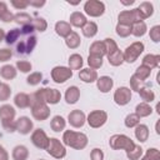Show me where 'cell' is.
Wrapping results in <instances>:
<instances>
[{
	"mask_svg": "<svg viewBox=\"0 0 160 160\" xmlns=\"http://www.w3.org/2000/svg\"><path fill=\"white\" fill-rule=\"evenodd\" d=\"M5 41L20 56L30 55L38 42L36 32L31 25L14 28L5 35Z\"/></svg>",
	"mask_w": 160,
	"mask_h": 160,
	"instance_id": "obj_1",
	"label": "cell"
},
{
	"mask_svg": "<svg viewBox=\"0 0 160 160\" xmlns=\"http://www.w3.org/2000/svg\"><path fill=\"white\" fill-rule=\"evenodd\" d=\"M62 142L75 150H82L88 145V136L84 132H78L74 130H66L62 134Z\"/></svg>",
	"mask_w": 160,
	"mask_h": 160,
	"instance_id": "obj_2",
	"label": "cell"
},
{
	"mask_svg": "<svg viewBox=\"0 0 160 160\" xmlns=\"http://www.w3.org/2000/svg\"><path fill=\"white\" fill-rule=\"evenodd\" d=\"M109 145L112 150H125L128 152L135 146V142L124 134H115L109 139Z\"/></svg>",
	"mask_w": 160,
	"mask_h": 160,
	"instance_id": "obj_3",
	"label": "cell"
},
{
	"mask_svg": "<svg viewBox=\"0 0 160 160\" xmlns=\"http://www.w3.org/2000/svg\"><path fill=\"white\" fill-rule=\"evenodd\" d=\"M145 46L141 41H135L132 42L130 46H128L125 49V51L122 52V56H124V61L131 64L134 61H136V59L140 56V54L144 51Z\"/></svg>",
	"mask_w": 160,
	"mask_h": 160,
	"instance_id": "obj_4",
	"label": "cell"
},
{
	"mask_svg": "<svg viewBox=\"0 0 160 160\" xmlns=\"http://www.w3.org/2000/svg\"><path fill=\"white\" fill-rule=\"evenodd\" d=\"M45 150L55 159H62L66 155V149L64 144L56 138H49V144Z\"/></svg>",
	"mask_w": 160,
	"mask_h": 160,
	"instance_id": "obj_5",
	"label": "cell"
},
{
	"mask_svg": "<svg viewBox=\"0 0 160 160\" xmlns=\"http://www.w3.org/2000/svg\"><path fill=\"white\" fill-rule=\"evenodd\" d=\"M84 11L91 18H99L105 12V4L99 0H89L84 5Z\"/></svg>",
	"mask_w": 160,
	"mask_h": 160,
	"instance_id": "obj_6",
	"label": "cell"
},
{
	"mask_svg": "<svg viewBox=\"0 0 160 160\" xmlns=\"http://www.w3.org/2000/svg\"><path fill=\"white\" fill-rule=\"evenodd\" d=\"M108 121V114L104 110H94L86 116V122L90 128L98 129L101 128Z\"/></svg>",
	"mask_w": 160,
	"mask_h": 160,
	"instance_id": "obj_7",
	"label": "cell"
},
{
	"mask_svg": "<svg viewBox=\"0 0 160 160\" xmlns=\"http://www.w3.org/2000/svg\"><path fill=\"white\" fill-rule=\"evenodd\" d=\"M72 78V71L66 66H55L51 70V79L56 84H62Z\"/></svg>",
	"mask_w": 160,
	"mask_h": 160,
	"instance_id": "obj_8",
	"label": "cell"
},
{
	"mask_svg": "<svg viewBox=\"0 0 160 160\" xmlns=\"http://www.w3.org/2000/svg\"><path fill=\"white\" fill-rule=\"evenodd\" d=\"M40 91V95H41V99L45 104H51V105H55L60 101L61 99V94L59 90L56 89H51V88H44V89H39Z\"/></svg>",
	"mask_w": 160,
	"mask_h": 160,
	"instance_id": "obj_9",
	"label": "cell"
},
{
	"mask_svg": "<svg viewBox=\"0 0 160 160\" xmlns=\"http://www.w3.org/2000/svg\"><path fill=\"white\" fill-rule=\"evenodd\" d=\"M31 108V115L38 121H44L50 116V109L48 104L45 102H38L30 106Z\"/></svg>",
	"mask_w": 160,
	"mask_h": 160,
	"instance_id": "obj_10",
	"label": "cell"
},
{
	"mask_svg": "<svg viewBox=\"0 0 160 160\" xmlns=\"http://www.w3.org/2000/svg\"><path fill=\"white\" fill-rule=\"evenodd\" d=\"M131 100V90L126 86H121V88H118L114 92V101L120 105V106H124L126 104H129Z\"/></svg>",
	"mask_w": 160,
	"mask_h": 160,
	"instance_id": "obj_11",
	"label": "cell"
},
{
	"mask_svg": "<svg viewBox=\"0 0 160 160\" xmlns=\"http://www.w3.org/2000/svg\"><path fill=\"white\" fill-rule=\"evenodd\" d=\"M31 142L39 149H46L49 144V138L42 129H35L31 134Z\"/></svg>",
	"mask_w": 160,
	"mask_h": 160,
	"instance_id": "obj_12",
	"label": "cell"
},
{
	"mask_svg": "<svg viewBox=\"0 0 160 160\" xmlns=\"http://www.w3.org/2000/svg\"><path fill=\"white\" fill-rule=\"evenodd\" d=\"M68 121L72 128H82L84 124L86 122V115L84 114V111L76 109L69 112Z\"/></svg>",
	"mask_w": 160,
	"mask_h": 160,
	"instance_id": "obj_13",
	"label": "cell"
},
{
	"mask_svg": "<svg viewBox=\"0 0 160 160\" xmlns=\"http://www.w3.org/2000/svg\"><path fill=\"white\" fill-rule=\"evenodd\" d=\"M34 124L28 116H20L16 120V131L21 135H28L32 131Z\"/></svg>",
	"mask_w": 160,
	"mask_h": 160,
	"instance_id": "obj_14",
	"label": "cell"
},
{
	"mask_svg": "<svg viewBox=\"0 0 160 160\" xmlns=\"http://www.w3.org/2000/svg\"><path fill=\"white\" fill-rule=\"evenodd\" d=\"M14 119H15V109L9 104L1 105L0 106V120H1V124L2 122L14 121Z\"/></svg>",
	"mask_w": 160,
	"mask_h": 160,
	"instance_id": "obj_15",
	"label": "cell"
},
{
	"mask_svg": "<svg viewBox=\"0 0 160 160\" xmlns=\"http://www.w3.org/2000/svg\"><path fill=\"white\" fill-rule=\"evenodd\" d=\"M96 86H98V89H99L101 92L106 94V92H109V91L112 89V86H114V80H112L110 76H106V75L100 76V78H98V80H96Z\"/></svg>",
	"mask_w": 160,
	"mask_h": 160,
	"instance_id": "obj_16",
	"label": "cell"
},
{
	"mask_svg": "<svg viewBox=\"0 0 160 160\" xmlns=\"http://www.w3.org/2000/svg\"><path fill=\"white\" fill-rule=\"evenodd\" d=\"M86 22H88L86 16L80 11H74L69 18V24L75 26V28H81L82 29Z\"/></svg>",
	"mask_w": 160,
	"mask_h": 160,
	"instance_id": "obj_17",
	"label": "cell"
},
{
	"mask_svg": "<svg viewBox=\"0 0 160 160\" xmlns=\"http://www.w3.org/2000/svg\"><path fill=\"white\" fill-rule=\"evenodd\" d=\"M79 79L84 82H94L98 80V72L94 69L86 68V69H81L79 71Z\"/></svg>",
	"mask_w": 160,
	"mask_h": 160,
	"instance_id": "obj_18",
	"label": "cell"
},
{
	"mask_svg": "<svg viewBox=\"0 0 160 160\" xmlns=\"http://www.w3.org/2000/svg\"><path fill=\"white\" fill-rule=\"evenodd\" d=\"M80 99V89L75 85L69 86L65 91V101L68 104H76Z\"/></svg>",
	"mask_w": 160,
	"mask_h": 160,
	"instance_id": "obj_19",
	"label": "cell"
},
{
	"mask_svg": "<svg viewBox=\"0 0 160 160\" xmlns=\"http://www.w3.org/2000/svg\"><path fill=\"white\" fill-rule=\"evenodd\" d=\"M11 156L14 160H28L29 158V150L25 145H16L12 149Z\"/></svg>",
	"mask_w": 160,
	"mask_h": 160,
	"instance_id": "obj_20",
	"label": "cell"
},
{
	"mask_svg": "<svg viewBox=\"0 0 160 160\" xmlns=\"http://www.w3.org/2000/svg\"><path fill=\"white\" fill-rule=\"evenodd\" d=\"M71 31V25L68 21H58L55 24V32L61 38H66Z\"/></svg>",
	"mask_w": 160,
	"mask_h": 160,
	"instance_id": "obj_21",
	"label": "cell"
},
{
	"mask_svg": "<svg viewBox=\"0 0 160 160\" xmlns=\"http://www.w3.org/2000/svg\"><path fill=\"white\" fill-rule=\"evenodd\" d=\"M159 62H160V55H154V54H148L142 58V64L144 66L149 68L150 70L155 69L159 66Z\"/></svg>",
	"mask_w": 160,
	"mask_h": 160,
	"instance_id": "obj_22",
	"label": "cell"
},
{
	"mask_svg": "<svg viewBox=\"0 0 160 160\" xmlns=\"http://www.w3.org/2000/svg\"><path fill=\"white\" fill-rule=\"evenodd\" d=\"M14 104L19 109H26L30 106V98L25 92H18L14 98Z\"/></svg>",
	"mask_w": 160,
	"mask_h": 160,
	"instance_id": "obj_23",
	"label": "cell"
},
{
	"mask_svg": "<svg viewBox=\"0 0 160 160\" xmlns=\"http://www.w3.org/2000/svg\"><path fill=\"white\" fill-rule=\"evenodd\" d=\"M149 128L145 124H139L135 126V138L140 142H145L149 139Z\"/></svg>",
	"mask_w": 160,
	"mask_h": 160,
	"instance_id": "obj_24",
	"label": "cell"
},
{
	"mask_svg": "<svg viewBox=\"0 0 160 160\" xmlns=\"http://www.w3.org/2000/svg\"><path fill=\"white\" fill-rule=\"evenodd\" d=\"M118 20H119L118 24H122V25H129V26H131V25L135 22L132 10H124V11H121V12L119 14V16H118Z\"/></svg>",
	"mask_w": 160,
	"mask_h": 160,
	"instance_id": "obj_25",
	"label": "cell"
},
{
	"mask_svg": "<svg viewBox=\"0 0 160 160\" xmlns=\"http://www.w3.org/2000/svg\"><path fill=\"white\" fill-rule=\"evenodd\" d=\"M65 126H66V121H65V119H64L62 116H60V115H55V116L51 119V121H50V128H51V130L55 131V132L62 131V130L65 129Z\"/></svg>",
	"mask_w": 160,
	"mask_h": 160,
	"instance_id": "obj_26",
	"label": "cell"
},
{
	"mask_svg": "<svg viewBox=\"0 0 160 160\" xmlns=\"http://www.w3.org/2000/svg\"><path fill=\"white\" fill-rule=\"evenodd\" d=\"M65 44L68 48L70 49H76L79 48V45L81 44V39H80V35L76 32V31H71L70 35H68L65 38Z\"/></svg>",
	"mask_w": 160,
	"mask_h": 160,
	"instance_id": "obj_27",
	"label": "cell"
},
{
	"mask_svg": "<svg viewBox=\"0 0 160 160\" xmlns=\"http://www.w3.org/2000/svg\"><path fill=\"white\" fill-rule=\"evenodd\" d=\"M16 68L12 65H4L0 68V75L5 80H12L16 78Z\"/></svg>",
	"mask_w": 160,
	"mask_h": 160,
	"instance_id": "obj_28",
	"label": "cell"
},
{
	"mask_svg": "<svg viewBox=\"0 0 160 160\" xmlns=\"http://www.w3.org/2000/svg\"><path fill=\"white\" fill-rule=\"evenodd\" d=\"M138 10H139V12H140V15L142 16L144 20L148 19V18H150V16L154 14V6H152V4L149 2V1L141 2V4L139 5Z\"/></svg>",
	"mask_w": 160,
	"mask_h": 160,
	"instance_id": "obj_29",
	"label": "cell"
},
{
	"mask_svg": "<svg viewBox=\"0 0 160 160\" xmlns=\"http://www.w3.org/2000/svg\"><path fill=\"white\" fill-rule=\"evenodd\" d=\"M89 51H90L89 55H94V56H100V58H102L104 55H106L102 41H94V42L90 45Z\"/></svg>",
	"mask_w": 160,
	"mask_h": 160,
	"instance_id": "obj_30",
	"label": "cell"
},
{
	"mask_svg": "<svg viewBox=\"0 0 160 160\" xmlns=\"http://www.w3.org/2000/svg\"><path fill=\"white\" fill-rule=\"evenodd\" d=\"M68 62H69V69H70L71 71H72V70H80V69L82 68V64H84L82 58H81V55H79V54H72V55H70Z\"/></svg>",
	"mask_w": 160,
	"mask_h": 160,
	"instance_id": "obj_31",
	"label": "cell"
},
{
	"mask_svg": "<svg viewBox=\"0 0 160 160\" xmlns=\"http://www.w3.org/2000/svg\"><path fill=\"white\" fill-rule=\"evenodd\" d=\"M0 20L4 22H11L14 21V14L9 11L6 2L0 1Z\"/></svg>",
	"mask_w": 160,
	"mask_h": 160,
	"instance_id": "obj_32",
	"label": "cell"
},
{
	"mask_svg": "<svg viewBox=\"0 0 160 160\" xmlns=\"http://www.w3.org/2000/svg\"><path fill=\"white\" fill-rule=\"evenodd\" d=\"M106 56H108V61H109V64L112 65V66H120V65L124 62L122 52H121L119 49H118L116 51H114V52L106 55Z\"/></svg>",
	"mask_w": 160,
	"mask_h": 160,
	"instance_id": "obj_33",
	"label": "cell"
},
{
	"mask_svg": "<svg viewBox=\"0 0 160 160\" xmlns=\"http://www.w3.org/2000/svg\"><path fill=\"white\" fill-rule=\"evenodd\" d=\"M135 114H136L139 118H146V116H149V115L152 114V109H151V106H150L149 104H146V102H140V104H138L136 108H135Z\"/></svg>",
	"mask_w": 160,
	"mask_h": 160,
	"instance_id": "obj_34",
	"label": "cell"
},
{
	"mask_svg": "<svg viewBox=\"0 0 160 160\" xmlns=\"http://www.w3.org/2000/svg\"><path fill=\"white\" fill-rule=\"evenodd\" d=\"M148 31V26L144 21H140V22H135L131 25V34L136 38H141L146 34Z\"/></svg>",
	"mask_w": 160,
	"mask_h": 160,
	"instance_id": "obj_35",
	"label": "cell"
},
{
	"mask_svg": "<svg viewBox=\"0 0 160 160\" xmlns=\"http://www.w3.org/2000/svg\"><path fill=\"white\" fill-rule=\"evenodd\" d=\"M32 18L28 14V12H18V14H14V21L21 26H25V25H30Z\"/></svg>",
	"mask_w": 160,
	"mask_h": 160,
	"instance_id": "obj_36",
	"label": "cell"
},
{
	"mask_svg": "<svg viewBox=\"0 0 160 160\" xmlns=\"http://www.w3.org/2000/svg\"><path fill=\"white\" fill-rule=\"evenodd\" d=\"M82 34L86 38H94L98 34V25L94 21H88L82 28Z\"/></svg>",
	"mask_w": 160,
	"mask_h": 160,
	"instance_id": "obj_37",
	"label": "cell"
},
{
	"mask_svg": "<svg viewBox=\"0 0 160 160\" xmlns=\"http://www.w3.org/2000/svg\"><path fill=\"white\" fill-rule=\"evenodd\" d=\"M30 25L34 28L35 31H40V32H42V31H45L48 29V22H46V20L44 18H35V19H32Z\"/></svg>",
	"mask_w": 160,
	"mask_h": 160,
	"instance_id": "obj_38",
	"label": "cell"
},
{
	"mask_svg": "<svg viewBox=\"0 0 160 160\" xmlns=\"http://www.w3.org/2000/svg\"><path fill=\"white\" fill-rule=\"evenodd\" d=\"M142 88H145V81L140 80L136 75H131V78H130V89L139 92Z\"/></svg>",
	"mask_w": 160,
	"mask_h": 160,
	"instance_id": "obj_39",
	"label": "cell"
},
{
	"mask_svg": "<svg viewBox=\"0 0 160 160\" xmlns=\"http://www.w3.org/2000/svg\"><path fill=\"white\" fill-rule=\"evenodd\" d=\"M126 156H128L129 160H139V159H141V156H142V148L140 145L135 144V146L130 151L126 152Z\"/></svg>",
	"mask_w": 160,
	"mask_h": 160,
	"instance_id": "obj_40",
	"label": "cell"
},
{
	"mask_svg": "<svg viewBox=\"0 0 160 160\" xmlns=\"http://www.w3.org/2000/svg\"><path fill=\"white\" fill-rule=\"evenodd\" d=\"M102 44H104L106 55H109V54H111V52H114V51H116V50L119 49V48H118V44H116L115 40L111 39V38H106V39L102 41Z\"/></svg>",
	"mask_w": 160,
	"mask_h": 160,
	"instance_id": "obj_41",
	"label": "cell"
},
{
	"mask_svg": "<svg viewBox=\"0 0 160 160\" xmlns=\"http://www.w3.org/2000/svg\"><path fill=\"white\" fill-rule=\"evenodd\" d=\"M150 74H151V70H150L149 68H146V66H144V65H140V66H138V68H136V70H135V74H134V75H136L140 80L145 81V80L150 76Z\"/></svg>",
	"mask_w": 160,
	"mask_h": 160,
	"instance_id": "obj_42",
	"label": "cell"
},
{
	"mask_svg": "<svg viewBox=\"0 0 160 160\" xmlns=\"http://www.w3.org/2000/svg\"><path fill=\"white\" fill-rule=\"evenodd\" d=\"M139 94H140L141 99L144 100V102H146V104L155 100V94H154V91L150 90V89H148V88H142V89L139 91Z\"/></svg>",
	"mask_w": 160,
	"mask_h": 160,
	"instance_id": "obj_43",
	"label": "cell"
},
{
	"mask_svg": "<svg viewBox=\"0 0 160 160\" xmlns=\"http://www.w3.org/2000/svg\"><path fill=\"white\" fill-rule=\"evenodd\" d=\"M124 122H125V126H126V128H135L136 125L140 124V118H139L135 112H132V114H129V115L125 118Z\"/></svg>",
	"mask_w": 160,
	"mask_h": 160,
	"instance_id": "obj_44",
	"label": "cell"
},
{
	"mask_svg": "<svg viewBox=\"0 0 160 160\" xmlns=\"http://www.w3.org/2000/svg\"><path fill=\"white\" fill-rule=\"evenodd\" d=\"M88 64L90 66V69H100L102 66V58L100 56H94V55H89L88 58Z\"/></svg>",
	"mask_w": 160,
	"mask_h": 160,
	"instance_id": "obj_45",
	"label": "cell"
},
{
	"mask_svg": "<svg viewBox=\"0 0 160 160\" xmlns=\"http://www.w3.org/2000/svg\"><path fill=\"white\" fill-rule=\"evenodd\" d=\"M115 31H116V34H118L120 38H128V36L131 34V26H129V25H122V24H118L116 28H115Z\"/></svg>",
	"mask_w": 160,
	"mask_h": 160,
	"instance_id": "obj_46",
	"label": "cell"
},
{
	"mask_svg": "<svg viewBox=\"0 0 160 160\" xmlns=\"http://www.w3.org/2000/svg\"><path fill=\"white\" fill-rule=\"evenodd\" d=\"M11 95V88L5 84V82H1L0 84V101H6L9 100Z\"/></svg>",
	"mask_w": 160,
	"mask_h": 160,
	"instance_id": "obj_47",
	"label": "cell"
},
{
	"mask_svg": "<svg viewBox=\"0 0 160 160\" xmlns=\"http://www.w3.org/2000/svg\"><path fill=\"white\" fill-rule=\"evenodd\" d=\"M41 79H42V74L39 72V71H35V72H31V74L26 78V82H28L29 85H31V86H35V85L40 84Z\"/></svg>",
	"mask_w": 160,
	"mask_h": 160,
	"instance_id": "obj_48",
	"label": "cell"
},
{
	"mask_svg": "<svg viewBox=\"0 0 160 160\" xmlns=\"http://www.w3.org/2000/svg\"><path fill=\"white\" fill-rule=\"evenodd\" d=\"M16 69L19 71L26 74V72H30V70L32 69V65H31V62H29L26 60H19V61H16Z\"/></svg>",
	"mask_w": 160,
	"mask_h": 160,
	"instance_id": "obj_49",
	"label": "cell"
},
{
	"mask_svg": "<svg viewBox=\"0 0 160 160\" xmlns=\"http://www.w3.org/2000/svg\"><path fill=\"white\" fill-rule=\"evenodd\" d=\"M144 156H146L149 160H160V152L156 148H149Z\"/></svg>",
	"mask_w": 160,
	"mask_h": 160,
	"instance_id": "obj_50",
	"label": "cell"
},
{
	"mask_svg": "<svg viewBox=\"0 0 160 160\" xmlns=\"http://www.w3.org/2000/svg\"><path fill=\"white\" fill-rule=\"evenodd\" d=\"M150 39L154 41V42H159L160 41V25H155L150 29Z\"/></svg>",
	"mask_w": 160,
	"mask_h": 160,
	"instance_id": "obj_51",
	"label": "cell"
},
{
	"mask_svg": "<svg viewBox=\"0 0 160 160\" xmlns=\"http://www.w3.org/2000/svg\"><path fill=\"white\" fill-rule=\"evenodd\" d=\"M12 56V51L8 48L0 49V62H5L8 60H10V58Z\"/></svg>",
	"mask_w": 160,
	"mask_h": 160,
	"instance_id": "obj_52",
	"label": "cell"
},
{
	"mask_svg": "<svg viewBox=\"0 0 160 160\" xmlns=\"http://www.w3.org/2000/svg\"><path fill=\"white\" fill-rule=\"evenodd\" d=\"M11 5L18 10H24L29 6V1L25 0H11Z\"/></svg>",
	"mask_w": 160,
	"mask_h": 160,
	"instance_id": "obj_53",
	"label": "cell"
},
{
	"mask_svg": "<svg viewBox=\"0 0 160 160\" xmlns=\"http://www.w3.org/2000/svg\"><path fill=\"white\" fill-rule=\"evenodd\" d=\"M90 158H91V160H102V159H104V152H102L101 149L95 148V149L91 150Z\"/></svg>",
	"mask_w": 160,
	"mask_h": 160,
	"instance_id": "obj_54",
	"label": "cell"
},
{
	"mask_svg": "<svg viewBox=\"0 0 160 160\" xmlns=\"http://www.w3.org/2000/svg\"><path fill=\"white\" fill-rule=\"evenodd\" d=\"M29 5L30 6H35V8H41L45 5V0H41V1H29Z\"/></svg>",
	"mask_w": 160,
	"mask_h": 160,
	"instance_id": "obj_55",
	"label": "cell"
},
{
	"mask_svg": "<svg viewBox=\"0 0 160 160\" xmlns=\"http://www.w3.org/2000/svg\"><path fill=\"white\" fill-rule=\"evenodd\" d=\"M0 160H9V155H8V151L2 148L0 150Z\"/></svg>",
	"mask_w": 160,
	"mask_h": 160,
	"instance_id": "obj_56",
	"label": "cell"
},
{
	"mask_svg": "<svg viewBox=\"0 0 160 160\" xmlns=\"http://www.w3.org/2000/svg\"><path fill=\"white\" fill-rule=\"evenodd\" d=\"M5 35H6V34H5L4 29H1V28H0V42H1L2 40H5Z\"/></svg>",
	"mask_w": 160,
	"mask_h": 160,
	"instance_id": "obj_57",
	"label": "cell"
},
{
	"mask_svg": "<svg viewBox=\"0 0 160 160\" xmlns=\"http://www.w3.org/2000/svg\"><path fill=\"white\" fill-rule=\"evenodd\" d=\"M140 160H149V159H148V158H146V156H142V158H141V159H140Z\"/></svg>",
	"mask_w": 160,
	"mask_h": 160,
	"instance_id": "obj_58",
	"label": "cell"
},
{
	"mask_svg": "<svg viewBox=\"0 0 160 160\" xmlns=\"http://www.w3.org/2000/svg\"><path fill=\"white\" fill-rule=\"evenodd\" d=\"M1 149H2V146H1V145H0V150H1Z\"/></svg>",
	"mask_w": 160,
	"mask_h": 160,
	"instance_id": "obj_59",
	"label": "cell"
},
{
	"mask_svg": "<svg viewBox=\"0 0 160 160\" xmlns=\"http://www.w3.org/2000/svg\"><path fill=\"white\" fill-rule=\"evenodd\" d=\"M39 160H44V159H39Z\"/></svg>",
	"mask_w": 160,
	"mask_h": 160,
	"instance_id": "obj_60",
	"label": "cell"
},
{
	"mask_svg": "<svg viewBox=\"0 0 160 160\" xmlns=\"http://www.w3.org/2000/svg\"><path fill=\"white\" fill-rule=\"evenodd\" d=\"M0 84H1V82H0Z\"/></svg>",
	"mask_w": 160,
	"mask_h": 160,
	"instance_id": "obj_61",
	"label": "cell"
}]
</instances>
